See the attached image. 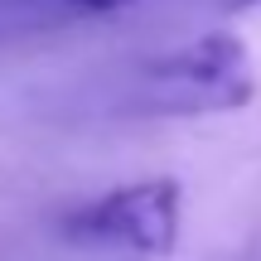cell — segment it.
<instances>
[{"mask_svg": "<svg viewBox=\"0 0 261 261\" xmlns=\"http://www.w3.org/2000/svg\"><path fill=\"white\" fill-rule=\"evenodd\" d=\"M256 97L247 44L227 29L198 34L194 44L169 48L145 68V102L169 116L237 112Z\"/></svg>", "mask_w": 261, "mask_h": 261, "instance_id": "obj_1", "label": "cell"}, {"mask_svg": "<svg viewBox=\"0 0 261 261\" xmlns=\"http://www.w3.org/2000/svg\"><path fill=\"white\" fill-rule=\"evenodd\" d=\"M179 208H184V194L174 179H140L68 213L63 237L83 247H126L145 256H169L179 247Z\"/></svg>", "mask_w": 261, "mask_h": 261, "instance_id": "obj_2", "label": "cell"}, {"mask_svg": "<svg viewBox=\"0 0 261 261\" xmlns=\"http://www.w3.org/2000/svg\"><path fill=\"white\" fill-rule=\"evenodd\" d=\"M136 0H0V19L10 29H63L83 19L121 15Z\"/></svg>", "mask_w": 261, "mask_h": 261, "instance_id": "obj_3", "label": "cell"}, {"mask_svg": "<svg viewBox=\"0 0 261 261\" xmlns=\"http://www.w3.org/2000/svg\"><path fill=\"white\" fill-rule=\"evenodd\" d=\"M218 5H223V10H232V15H237V10H252V5H261V0H218Z\"/></svg>", "mask_w": 261, "mask_h": 261, "instance_id": "obj_4", "label": "cell"}]
</instances>
